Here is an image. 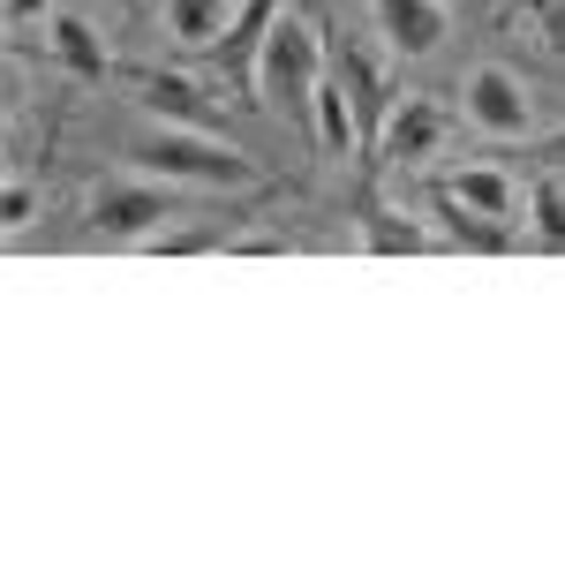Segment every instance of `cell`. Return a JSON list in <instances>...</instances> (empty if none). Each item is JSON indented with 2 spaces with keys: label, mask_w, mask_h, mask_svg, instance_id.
<instances>
[{
  "label": "cell",
  "mask_w": 565,
  "mask_h": 565,
  "mask_svg": "<svg viewBox=\"0 0 565 565\" xmlns=\"http://www.w3.org/2000/svg\"><path fill=\"white\" fill-rule=\"evenodd\" d=\"M370 15L392 53H430L445 39V0H370Z\"/></svg>",
  "instance_id": "cell-9"
},
{
  "label": "cell",
  "mask_w": 565,
  "mask_h": 565,
  "mask_svg": "<svg viewBox=\"0 0 565 565\" xmlns=\"http://www.w3.org/2000/svg\"><path fill=\"white\" fill-rule=\"evenodd\" d=\"M174 218H181V196H174V181H159V174L106 181V189L90 196V234H98V242H151V234H167Z\"/></svg>",
  "instance_id": "cell-3"
},
{
  "label": "cell",
  "mask_w": 565,
  "mask_h": 565,
  "mask_svg": "<svg viewBox=\"0 0 565 565\" xmlns=\"http://www.w3.org/2000/svg\"><path fill=\"white\" fill-rule=\"evenodd\" d=\"M129 90H136V106H143L151 121H167V129H212V98L189 84V76H167V68H136Z\"/></svg>",
  "instance_id": "cell-6"
},
{
  "label": "cell",
  "mask_w": 565,
  "mask_h": 565,
  "mask_svg": "<svg viewBox=\"0 0 565 565\" xmlns=\"http://www.w3.org/2000/svg\"><path fill=\"white\" fill-rule=\"evenodd\" d=\"M430 218L445 226V242H460V249H505V242H513V234H505V218H482V212H468V204H460L452 189H445V196L430 204Z\"/></svg>",
  "instance_id": "cell-14"
},
{
  "label": "cell",
  "mask_w": 565,
  "mask_h": 565,
  "mask_svg": "<svg viewBox=\"0 0 565 565\" xmlns=\"http://www.w3.org/2000/svg\"><path fill=\"white\" fill-rule=\"evenodd\" d=\"M527 218H535V242L543 249H565V189L558 181H535L527 189Z\"/></svg>",
  "instance_id": "cell-16"
},
{
  "label": "cell",
  "mask_w": 565,
  "mask_h": 565,
  "mask_svg": "<svg viewBox=\"0 0 565 565\" xmlns=\"http://www.w3.org/2000/svg\"><path fill=\"white\" fill-rule=\"evenodd\" d=\"M332 76H340V84L354 90V114H362V136H377L385 129V114H392V98H399V90H392V76H385V61H377V53H370V45H340V53H332Z\"/></svg>",
  "instance_id": "cell-8"
},
{
  "label": "cell",
  "mask_w": 565,
  "mask_h": 565,
  "mask_svg": "<svg viewBox=\"0 0 565 565\" xmlns=\"http://www.w3.org/2000/svg\"><path fill=\"white\" fill-rule=\"evenodd\" d=\"M460 98H468V121H476L482 136H498V143H513V136L535 129V90H527L513 68H498V61L468 68Z\"/></svg>",
  "instance_id": "cell-4"
},
{
  "label": "cell",
  "mask_w": 565,
  "mask_h": 565,
  "mask_svg": "<svg viewBox=\"0 0 565 565\" xmlns=\"http://www.w3.org/2000/svg\"><path fill=\"white\" fill-rule=\"evenodd\" d=\"M45 31H53V61L68 68V76H106V39L90 31L84 15H45Z\"/></svg>",
  "instance_id": "cell-12"
},
{
  "label": "cell",
  "mask_w": 565,
  "mask_h": 565,
  "mask_svg": "<svg viewBox=\"0 0 565 565\" xmlns=\"http://www.w3.org/2000/svg\"><path fill=\"white\" fill-rule=\"evenodd\" d=\"M437 143H445V106L423 98V90H399L385 129H377V159L385 167H415V159H430Z\"/></svg>",
  "instance_id": "cell-5"
},
{
  "label": "cell",
  "mask_w": 565,
  "mask_h": 565,
  "mask_svg": "<svg viewBox=\"0 0 565 565\" xmlns=\"http://www.w3.org/2000/svg\"><path fill=\"white\" fill-rule=\"evenodd\" d=\"M332 76V53H324V31L295 15V8H279V23H271V39L257 53V106L271 114H287V121H309L317 114V84Z\"/></svg>",
  "instance_id": "cell-1"
},
{
  "label": "cell",
  "mask_w": 565,
  "mask_h": 565,
  "mask_svg": "<svg viewBox=\"0 0 565 565\" xmlns=\"http://www.w3.org/2000/svg\"><path fill=\"white\" fill-rule=\"evenodd\" d=\"M309 129H317L324 151H354V143H362V114H354V90L340 84V76L317 84V114H309Z\"/></svg>",
  "instance_id": "cell-10"
},
{
  "label": "cell",
  "mask_w": 565,
  "mask_h": 565,
  "mask_svg": "<svg viewBox=\"0 0 565 565\" xmlns=\"http://www.w3.org/2000/svg\"><path fill=\"white\" fill-rule=\"evenodd\" d=\"M445 189H452L468 212H482V218H513V212H521V189H513L505 167H460Z\"/></svg>",
  "instance_id": "cell-11"
},
{
  "label": "cell",
  "mask_w": 565,
  "mask_h": 565,
  "mask_svg": "<svg viewBox=\"0 0 565 565\" xmlns=\"http://www.w3.org/2000/svg\"><path fill=\"white\" fill-rule=\"evenodd\" d=\"M23 218H31V181L15 174L8 181V226H23Z\"/></svg>",
  "instance_id": "cell-17"
},
{
  "label": "cell",
  "mask_w": 565,
  "mask_h": 565,
  "mask_svg": "<svg viewBox=\"0 0 565 565\" xmlns=\"http://www.w3.org/2000/svg\"><path fill=\"white\" fill-rule=\"evenodd\" d=\"M31 15H45V0H8V23H31Z\"/></svg>",
  "instance_id": "cell-18"
},
{
  "label": "cell",
  "mask_w": 565,
  "mask_h": 565,
  "mask_svg": "<svg viewBox=\"0 0 565 565\" xmlns=\"http://www.w3.org/2000/svg\"><path fill=\"white\" fill-rule=\"evenodd\" d=\"M279 8H287V0H234V15H226L218 61H226V76L242 90H257V53H264V39H271V23H279Z\"/></svg>",
  "instance_id": "cell-7"
},
{
  "label": "cell",
  "mask_w": 565,
  "mask_h": 565,
  "mask_svg": "<svg viewBox=\"0 0 565 565\" xmlns=\"http://www.w3.org/2000/svg\"><path fill=\"white\" fill-rule=\"evenodd\" d=\"M129 167L174 181V189H257V159L234 151V143H218L212 129H167L159 121L151 136L129 143Z\"/></svg>",
  "instance_id": "cell-2"
},
{
  "label": "cell",
  "mask_w": 565,
  "mask_h": 565,
  "mask_svg": "<svg viewBox=\"0 0 565 565\" xmlns=\"http://www.w3.org/2000/svg\"><path fill=\"white\" fill-rule=\"evenodd\" d=\"M362 242L377 257H415V249H430V226H415L399 212H362Z\"/></svg>",
  "instance_id": "cell-15"
},
{
  "label": "cell",
  "mask_w": 565,
  "mask_h": 565,
  "mask_svg": "<svg viewBox=\"0 0 565 565\" xmlns=\"http://www.w3.org/2000/svg\"><path fill=\"white\" fill-rule=\"evenodd\" d=\"M226 15H234V0H167V39L204 53L226 39Z\"/></svg>",
  "instance_id": "cell-13"
}]
</instances>
